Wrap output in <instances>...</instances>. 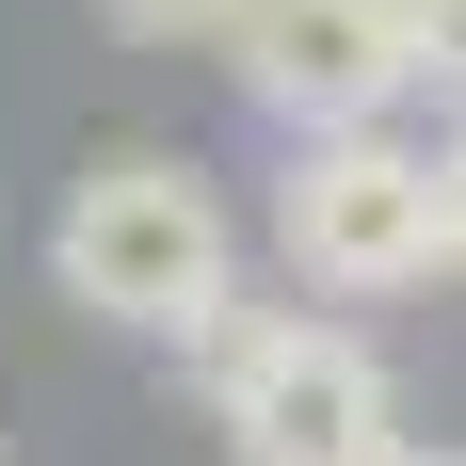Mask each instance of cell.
<instances>
[{"label":"cell","mask_w":466,"mask_h":466,"mask_svg":"<svg viewBox=\"0 0 466 466\" xmlns=\"http://www.w3.org/2000/svg\"><path fill=\"white\" fill-rule=\"evenodd\" d=\"M48 274H65V306H96V322H129V338H193V354L241 322V241L209 209V177L161 161V145H113L48 209Z\"/></svg>","instance_id":"1"},{"label":"cell","mask_w":466,"mask_h":466,"mask_svg":"<svg viewBox=\"0 0 466 466\" xmlns=\"http://www.w3.org/2000/svg\"><path fill=\"white\" fill-rule=\"evenodd\" d=\"M209 434L226 466H386L402 451V386L354 322H226L209 338Z\"/></svg>","instance_id":"2"},{"label":"cell","mask_w":466,"mask_h":466,"mask_svg":"<svg viewBox=\"0 0 466 466\" xmlns=\"http://www.w3.org/2000/svg\"><path fill=\"white\" fill-rule=\"evenodd\" d=\"M274 241H289V274H306V289H354V306L451 274L434 145H402V129H306V145H289V177H274Z\"/></svg>","instance_id":"3"},{"label":"cell","mask_w":466,"mask_h":466,"mask_svg":"<svg viewBox=\"0 0 466 466\" xmlns=\"http://www.w3.org/2000/svg\"><path fill=\"white\" fill-rule=\"evenodd\" d=\"M241 96L289 113V129H386L419 96V16L402 0H241L226 33Z\"/></svg>","instance_id":"4"},{"label":"cell","mask_w":466,"mask_h":466,"mask_svg":"<svg viewBox=\"0 0 466 466\" xmlns=\"http://www.w3.org/2000/svg\"><path fill=\"white\" fill-rule=\"evenodd\" d=\"M96 16H113L129 48H226L241 33V0H96Z\"/></svg>","instance_id":"5"},{"label":"cell","mask_w":466,"mask_h":466,"mask_svg":"<svg viewBox=\"0 0 466 466\" xmlns=\"http://www.w3.org/2000/svg\"><path fill=\"white\" fill-rule=\"evenodd\" d=\"M402 16H419V81L466 96V0H402Z\"/></svg>","instance_id":"6"},{"label":"cell","mask_w":466,"mask_h":466,"mask_svg":"<svg viewBox=\"0 0 466 466\" xmlns=\"http://www.w3.org/2000/svg\"><path fill=\"white\" fill-rule=\"evenodd\" d=\"M434 209H451V274H466V129L434 145Z\"/></svg>","instance_id":"7"},{"label":"cell","mask_w":466,"mask_h":466,"mask_svg":"<svg viewBox=\"0 0 466 466\" xmlns=\"http://www.w3.org/2000/svg\"><path fill=\"white\" fill-rule=\"evenodd\" d=\"M386 466H466V451H386Z\"/></svg>","instance_id":"8"}]
</instances>
